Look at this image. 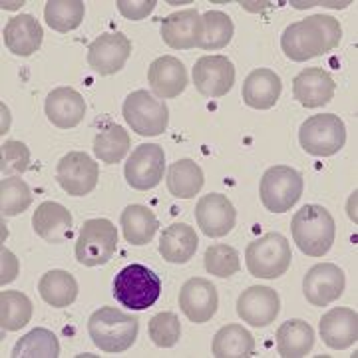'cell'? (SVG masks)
Listing matches in <instances>:
<instances>
[{
  "mask_svg": "<svg viewBox=\"0 0 358 358\" xmlns=\"http://www.w3.org/2000/svg\"><path fill=\"white\" fill-rule=\"evenodd\" d=\"M343 38V28L338 20L327 14H315L305 20L293 22L285 28L281 48L287 58L294 62H307L334 50Z\"/></svg>",
  "mask_w": 358,
  "mask_h": 358,
  "instance_id": "6da1fadb",
  "label": "cell"
},
{
  "mask_svg": "<svg viewBox=\"0 0 358 358\" xmlns=\"http://www.w3.org/2000/svg\"><path fill=\"white\" fill-rule=\"evenodd\" d=\"M140 320L115 307L98 308L88 320L92 343L103 352H124L136 343Z\"/></svg>",
  "mask_w": 358,
  "mask_h": 358,
  "instance_id": "7a4b0ae2",
  "label": "cell"
},
{
  "mask_svg": "<svg viewBox=\"0 0 358 358\" xmlns=\"http://www.w3.org/2000/svg\"><path fill=\"white\" fill-rule=\"evenodd\" d=\"M291 231L296 247L308 257H322L331 251L336 237L333 215L322 205H305L294 213Z\"/></svg>",
  "mask_w": 358,
  "mask_h": 358,
  "instance_id": "3957f363",
  "label": "cell"
},
{
  "mask_svg": "<svg viewBox=\"0 0 358 358\" xmlns=\"http://www.w3.org/2000/svg\"><path fill=\"white\" fill-rule=\"evenodd\" d=\"M162 294V279L145 265H128L114 279V296L122 307L145 310L154 307Z\"/></svg>",
  "mask_w": 358,
  "mask_h": 358,
  "instance_id": "277c9868",
  "label": "cell"
},
{
  "mask_svg": "<svg viewBox=\"0 0 358 358\" xmlns=\"http://www.w3.org/2000/svg\"><path fill=\"white\" fill-rule=\"evenodd\" d=\"M291 245L281 233H267L249 243L245 251V263L249 273L257 279H277L291 267Z\"/></svg>",
  "mask_w": 358,
  "mask_h": 358,
  "instance_id": "5b68a950",
  "label": "cell"
},
{
  "mask_svg": "<svg viewBox=\"0 0 358 358\" xmlns=\"http://www.w3.org/2000/svg\"><path fill=\"white\" fill-rule=\"evenodd\" d=\"M303 176L289 166H273L265 171L259 185L261 203L271 213H285L303 195Z\"/></svg>",
  "mask_w": 358,
  "mask_h": 358,
  "instance_id": "8992f818",
  "label": "cell"
},
{
  "mask_svg": "<svg viewBox=\"0 0 358 358\" xmlns=\"http://www.w3.org/2000/svg\"><path fill=\"white\" fill-rule=\"evenodd\" d=\"M299 141L307 154L317 157L338 154L346 143L345 122L334 114L313 115L299 129Z\"/></svg>",
  "mask_w": 358,
  "mask_h": 358,
  "instance_id": "52a82bcc",
  "label": "cell"
},
{
  "mask_svg": "<svg viewBox=\"0 0 358 358\" xmlns=\"http://www.w3.org/2000/svg\"><path fill=\"white\" fill-rule=\"evenodd\" d=\"M117 249V229L108 219H88L76 241V259L84 267L110 263Z\"/></svg>",
  "mask_w": 358,
  "mask_h": 358,
  "instance_id": "ba28073f",
  "label": "cell"
},
{
  "mask_svg": "<svg viewBox=\"0 0 358 358\" xmlns=\"http://www.w3.org/2000/svg\"><path fill=\"white\" fill-rule=\"evenodd\" d=\"M124 117L131 131L143 138L164 134L169 124V110L164 100H157L145 90L131 92L124 102Z\"/></svg>",
  "mask_w": 358,
  "mask_h": 358,
  "instance_id": "9c48e42d",
  "label": "cell"
},
{
  "mask_svg": "<svg viewBox=\"0 0 358 358\" xmlns=\"http://www.w3.org/2000/svg\"><path fill=\"white\" fill-rule=\"evenodd\" d=\"M166 154L164 148L157 143H141L138 145L126 164V181L129 187L138 192L154 189L164 179Z\"/></svg>",
  "mask_w": 358,
  "mask_h": 358,
  "instance_id": "30bf717a",
  "label": "cell"
},
{
  "mask_svg": "<svg viewBox=\"0 0 358 358\" xmlns=\"http://www.w3.org/2000/svg\"><path fill=\"white\" fill-rule=\"evenodd\" d=\"M56 179L68 195L84 197L96 189L100 179V167L88 154L70 152L58 162Z\"/></svg>",
  "mask_w": 358,
  "mask_h": 358,
  "instance_id": "8fae6325",
  "label": "cell"
},
{
  "mask_svg": "<svg viewBox=\"0 0 358 358\" xmlns=\"http://www.w3.org/2000/svg\"><path fill=\"white\" fill-rule=\"evenodd\" d=\"M193 84L205 98H223L235 84V66L227 56H203L193 68Z\"/></svg>",
  "mask_w": 358,
  "mask_h": 358,
  "instance_id": "7c38bea8",
  "label": "cell"
},
{
  "mask_svg": "<svg viewBox=\"0 0 358 358\" xmlns=\"http://www.w3.org/2000/svg\"><path fill=\"white\" fill-rule=\"evenodd\" d=\"M345 273L334 263H319L308 268L303 279V293L310 305L329 307L345 293Z\"/></svg>",
  "mask_w": 358,
  "mask_h": 358,
  "instance_id": "4fadbf2b",
  "label": "cell"
},
{
  "mask_svg": "<svg viewBox=\"0 0 358 358\" xmlns=\"http://www.w3.org/2000/svg\"><path fill=\"white\" fill-rule=\"evenodd\" d=\"M131 54V42L122 32H110L102 34L90 44L88 64L94 72L100 76H112L117 74Z\"/></svg>",
  "mask_w": 358,
  "mask_h": 358,
  "instance_id": "5bb4252c",
  "label": "cell"
},
{
  "mask_svg": "<svg viewBox=\"0 0 358 358\" xmlns=\"http://www.w3.org/2000/svg\"><path fill=\"white\" fill-rule=\"evenodd\" d=\"M279 310H281V299L279 293L271 287H261V285L249 287L237 299L239 319L257 329H263L275 322V319L279 317Z\"/></svg>",
  "mask_w": 358,
  "mask_h": 358,
  "instance_id": "9a60e30c",
  "label": "cell"
},
{
  "mask_svg": "<svg viewBox=\"0 0 358 358\" xmlns=\"http://www.w3.org/2000/svg\"><path fill=\"white\" fill-rule=\"evenodd\" d=\"M179 307L187 319L201 324L211 319L219 307L217 289L211 281L203 277H193L179 291Z\"/></svg>",
  "mask_w": 358,
  "mask_h": 358,
  "instance_id": "2e32d148",
  "label": "cell"
},
{
  "mask_svg": "<svg viewBox=\"0 0 358 358\" xmlns=\"http://www.w3.org/2000/svg\"><path fill=\"white\" fill-rule=\"evenodd\" d=\"M195 219L207 237H225L235 227L237 211L227 195L209 193L203 195L195 207Z\"/></svg>",
  "mask_w": 358,
  "mask_h": 358,
  "instance_id": "e0dca14e",
  "label": "cell"
},
{
  "mask_svg": "<svg viewBox=\"0 0 358 358\" xmlns=\"http://www.w3.org/2000/svg\"><path fill=\"white\" fill-rule=\"evenodd\" d=\"M201 32H203V20L195 8L179 10L162 20L164 42L173 50H189L199 46Z\"/></svg>",
  "mask_w": 358,
  "mask_h": 358,
  "instance_id": "ac0fdd59",
  "label": "cell"
},
{
  "mask_svg": "<svg viewBox=\"0 0 358 358\" xmlns=\"http://www.w3.org/2000/svg\"><path fill=\"white\" fill-rule=\"evenodd\" d=\"M336 84L322 68H305L293 80V96L305 108H320L334 98Z\"/></svg>",
  "mask_w": 358,
  "mask_h": 358,
  "instance_id": "d6986e66",
  "label": "cell"
},
{
  "mask_svg": "<svg viewBox=\"0 0 358 358\" xmlns=\"http://www.w3.org/2000/svg\"><path fill=\"white\" fill-rule=\"evenodd\" d=\"M148 82L157 98L162 100L178 98L187 88V70L176 56H162L150 64Z\"/></svg>",
  "mask_w": 358,
  "mask_h": 358,
  "instance_id": "ffe728a7",
  "label": "cell"
},
{
  "mask_svg": "<svg viewBox=\"0 0 358 358\" xmlns=\"http://www.w3.org/2000/svg\"><path fill=\"white\" fill-rule=\"evenodd\" d=\"M44 110H46V115H48L52 126L60 129H70L76 128L78 124L84 120L86 102L74 88L60 86V88L52 90L48 94Z\"/></svg>",
  "mask_w": 358,
  "mask_h": 358,
  "instance_id": "44dd1931",
  "label": "cell"
},
{
  "mask_svg": "<svg viewBox=\"0 0 358 358\" xmlns=\"http://www.w3.org/2000/svg\"><path fill=\"white\" fill-rule=\"evenodd\" d=\"M320 336L334 350L350 348L358 341V315L352 308H333L320 319Z\"/></svg>",
  "mask_w": 358,
  "mask_h": 358,
  "instance_id": "7402d4cb",
  "label": "cell"
},
{
  "mask_svg": "<svg viewBox=\"0 0 358 358\" xmlns=\"http://www.w3.org/2000/svg\"><path fill=\"white\" fill-rule=\"evenodd\" d=\"M32 227L46 243H64L72 237V213L64 205L44 201L32 215Z\"/></svg>",
  "mask_w": 358,
  "mask_h": 358,
  "instance_id": "603a6c76",
  "label": "cell"
},
{
  "mask_svg": "<svg viewBox=\"0 0 358 358\" xmlns=\"http://www.w3.org/2000/svg\"><path fill=\"white\" fill-rule=\"evenodd\" d=\"M44 30L40 22L30 14H20L8 20L4 28V44L14 56H32L40 50Z\"/></svg>",
  "mask_w": 358,
  "mask_h": 358,
  "instance_id": "cb8c5ba5",
  "label": "cell"
},
{
  "mask_svg": "<svg viewBox=\"0 0 358 358\" xmlns=\"http://www.w3.org/2000/svg\"><path fill=\"white\" fill-rule=\"evenodd\" d=\"M282 82L268 68H257L243 82V102L253 110H271L281 98Z\"/></svg>",
  "mask_w": 358,
  "mask_h": 358,
  "instance_id": "d4e9b609",
  "label": "cell"
},
{
  "mask_svg": "<svg viewBox=\"0 0 358 358\" xmlns=\"http://www.w3.org/2000/svg\"><path fill=\"white\" fill-rule=\"evenodd\" d=\"M197 245H199V239H197V233H195L192 225H187V223H173V225H169L162 233L159 255L164 257L167 263L183 265V263H187L195 255Z\"/></svg>",
  "mask_w": 358,
  "mask_h": 358,
  "instance_id": "484cf974",
  "label": "cell"
},
{
  "mask_svg": "<svg viewBox=\"0 0 358 358\" xmlns=\"http://www.w3.org/2000/svg\"><path fill=\"white\" fill-rule=\"evenodd\" d=\"M315 345L313 327L301 319L282 322L277 331V350L285 358L307 357Z\"/></svg>",
  "mask_w": 358,
  "mask_h": 358,
  "instance_id": "4316f807",
  "label": "cell"
},
{
  "mask_svg": "<svg viewBox=\"0 0 358 358\" xmlns=\"http://www.w3.org/2000/svg\"><path fill=\"white\" fill-rule=\"evenodd\" d=\"M203 169L193 159H178L167 171V189L178 199H193L203 187Z\"/></svg>",
  "mask_w": 358,
  "mask_h": 358,
  "instance_id": "83f0119b",
  "label": "cell"
},
{
  "mask_svg": "<svg viewBox=\"0 0 358 358\" xmlns=\"http://www.w3.org/2000/svg\"><path fill=\"white\" fill-rule=\"evenodd\" d=\"M38 293L42 301L48 303L50 307H70L78 296V282L68 271L54 268L46 275H42L38 282Z\"/></svg>",
  "mask_w": 358,
  "mask_h": 358,
  "instance_id": "f1b7e54d",
  "label": "cell"
},
{
  "mask_svg": "<svg viewBox=\"0 0 358 358\" xmlns=\"http://www.w3.org/2000/svg\"><path fill=\"white\" fill-rule=\"evenodd\" d=\"M159 227L155 213L145 205H129L122 213V229L126 241L131 245H148Z\"/></svg>",
  "mask_w": 358,
  "mask_h": 358,
  "instance_id": "f546056e",
  "label": "cell"
},
{
  "mask_svg": "<svg viewBox=\"0 0 358 358\" xmlns=\"http://www.w3.org/2000/svg\"><path fill=\"white\" fill-rule=\"evenodd\" d=\"M255 350V338L241 324H227L213 336L211 352L217 358H247Z\"/></svg>",
  "mask_w": 358,
  "mask_h": 358,
  "instance_id": "4dcf8cb0",
  "label": "cell"
},
{
  "mask_svg": "<svg viewBox=\"0 0 358 358\" xmlns=\"http://www.w3.org/2000/svg\"><path fill=\"white\" fill-rule=\"evenodd\" d=\"M86 6L82 0H50L44 8V20L52 30L66 34L82 24Z\"/></svg>",
  "mask_w": 358,
  "mask_h": 358,
  "instance_id": "1f68e13d",
  "label": "cell"
},
{
  "mask_svg": "<svg viewBox=\"0 0 358 358\" xmlns=\"http://www.w3.org/2000/svg\"><path fill=\"white\" fill-rule=\"evenodd\" d=\"M32 319V301L20 291H2L0 294V324L14 333L24 329Z\"/></svg>",
  "mask_w": 358,
  "mask_h": 358,
  "instance_id": "d6a6232c",
  "label": "cell"
},
{
  "mask_svg": "<svg viewBox=\"0 0 358 358\" xmlns=\"http://www.w3.org/2000/svg\"><path fill=\"white\" fill-rule=\"evenodd\" d=\"M14 358H56L60 357V343L48 329H34L24 334L13 348Z\"/></svg>",
  "mask_w": 358,
  "mask_h": 358,
  "instance_id": "836d02e7",
  "label": "cell"
},
{
  "mask_svg": "<svg viewBox=\"0 0 358 358\" xmlns=\"http://www.w3.org/2000/svg\"><path fill=\"white\" fill-rule=\"evenodd\" d=\"M129 134L122 126H110L102 129L94 140V154L103 164H120L129 152Z\"/></svg>",
  "mask_w": 358,
  "mask_h": 358,
  "instance_id": "e575fe53",
  "label": "cell"
},
{
  "mask_svg": "<svg viewBox=\"0 0 358 358\" xmlns=\"http://www.w3.org/2000/svg\"><path fill=\"white\" fill-rule=\"evenodd\" d=\"M203 20V32L199 40V48L203 50H221L225 48L233 38V20L225 13L219 10H209L201 16Z\"/></svg>",
  "mask_w": 358,
  "mask_h": 358,
  "instance_id": "d590c367",
  "label": "cell"
},
{
  "mask_svg": "<svg viewBox=\"0 0 358 358\" xmlns=\"http://www.w3.org/2000/svg\"><path fill=\"white\" fill-rule=\"evenodd\" d=\"M32 203V192L24 179L6 178L0 183V209L4 217H14Z\"/></svg>",
  "mask_w": 358,
  "mask_h": 358,
  "instance_id": "8d00e7d4",
  "label": "cell"
},
{
  "mask_svg": "<svg viewBox=\"0 0 358 358\" xmlns=\"http://www.w3.org/2000/svg\"><path fill=\"white\" fill-rule=\"evenodd\" d=\"M205 268H207V273L215 275L219 279H227V277L237 275L239 268H241L237 249L223 243L211 245L205 251Z\"/></svg>",
  "mask_w": 358,
  "mask_h": 358,
  "instance_id": "74e56055",
  "label": "cell"
},
{
  "mask_svg": "<svg viewBox=\"0 0 358 358\" xmlns=\"http://www.w3.org/2000/svg\"><path fill=\"white\" fill-rule=\"evenodd\" d=\"M148 331H150V338L154 341L155 346L171 348L178 345L179 336H181V324L173 313H159L150 320Z\"/></svg>",
  "mask_w": 358,
  "mask_h": 358,
  "instance_id": "f35d334b",
  "label": "cell"
},
{
  "mask_svg": "<svg viewBox=\"0 0 358 358\" xmlns=\"http://www.w3.org/2000/svg\"><path fill=\"white\" fill-rule=\"evenodd\" d=\"M2 178H14L18 173H24L30 166V150L22 141H4L2 143V162H0Z\"/></svg>",
  "mask_w": 358,
  "mask_h": 358,
  "instance_id": "ab89813d",
  "label": "cell"
},
{
  "mask_svg": "<svg viewBox=\"0 0 358 358\" xmlns=\"http://www.w3.org/2000/svg\"><path fill=\"white\" fill-rule=\"evenodd\" d=\"M117 10L122 13V16H126L129 20H141L145 16L154 13L155 0H141V2H129V0H117Z\"/></svg>",
  "mask_w": 358,
  "mask_h": 358,
  "instance_id": "60d3db41",
  "label": "cell"
},
{
  "mask_svg": "<svg viewBox=\"0 0 358 358\" xmlns=\"http://www.w3.org/2000/svg\"><path fill=\"white\" fill-rule=\"evenodd\" d=\"M16 275H18V259L8 249L2 247V277H0L2 287L13 282L16 279Z\"/></svg>",
  "mask_w": 358,
  "mask_h": 358,
  "instance_id": "b9f144b4",
  "label": "cell"
}]
</instances>
